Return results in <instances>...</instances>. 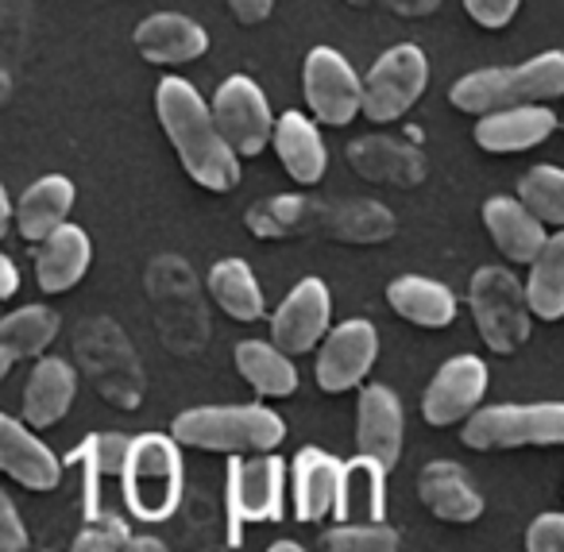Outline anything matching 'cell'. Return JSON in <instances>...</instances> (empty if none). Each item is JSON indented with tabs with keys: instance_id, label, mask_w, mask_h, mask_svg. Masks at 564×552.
<instances>
[{
	"instance_id": "1",
	"label": "cell",
	"mask_w": 564,
	"mask_h": 552,
	"mask_svg": "<svg viewBox=\"0 0 564 552\" xmlns=\"http://www.w3.org/2000/svg\"><path fill=\"white\" fill-rule=\"evenodd\" d=\"M155 109L163 120L166 140L174 143L186 174L202 190L213 194H228L240 182V155L232 151V143L225 140L217 117L205 105V97L197 94L189 82L182 78H163L155 89Z\"/></svg>"
},
{
	"instance_id": "2",
	"label": "cell",
	"mask_w": 564,
	"mask_h": 552,
	"mask_svg": "<svg viewBox=\"0 0 564 552\" xmlns=\"http://www.w3.org/2000/svg\"><path fill=\"white\" fill-rule=\"evenodd\" d=\"M564 97V51H545L518 66L471 71L448 89V101L471 117H487L499 109H522Z\"/></svg>"
},
{
	"instance_id": "3",
	"label": "cell",
	"mask_w": 564,
	"mask_h": 552,
	"mask_svg": "<svg viewBox=\"0 0 564 552\" xmlns=\"http://www.w3.org/2000/svg\"><path fill=\"white\" fill-rule=\"evenodd\" d=\"M171 436L186 448L259 456L274 452L286 436V421L259 402L248 405H194L182 410L171 425Z\"/></svg>"
},
{
	"instance_id": "4",
	"label": "cell",
	"mask_w": 564,
	"mask_h": 552,
	"mask_svg": "<svg viewBox=\"0 0 564 552\" xmlns=\"http://www.w3.org/2000/svg\"><path fill=\"white\" fill-rule=\"evenodd\" d=\"M128 510L143 521H163L182 502V456L178 441L163 433H143L128 441L124 459Z\"/></svg>"
},
{
	"instance_id": "5",
	"label": "cell",
	"mask_w": 564,
	"mask_h": 552,
	"mask_svg": "<svg viewBox=\"0 0 564 552\" xmlns=\"http://www.w3.org/2000/svg\"><path fill=\"white\" fill-rule=\"evenodd\" d=\"M464 444L479 452L495 448H549L564 444V402H530V405H487L476 410L460 429Z\"/></svg>"
},
{
	"instance_id": "6",
	"label": "cell",
	"mask_w": 564,
	"mask_h": 552,
	"mask_svg": "<svg viewBox=\"0 0 564 552\" xmlns=\"http://www.w3.org/2000/svg\"><path fill=\"white\" fill-rule=\"evenodd\" d=\"M471 317L479 325V336L487 348L507 356V351L522 348L530 336V297H525L522 282L507 271V267H479L471 279Z\"/></svg>"
},
{
	"instance_id": "7",
	"label": "cell",
	"mask_w": 564,
	"mask_h": 552,
	"mask_svg": "<svg viewBox=\"0 0 564 552\" xmlns=\"http://www.w3.org/2000/svg\"><path fill=\"white\" fill-rule=\"evenodd\" d=\"M430 86V58L414 43L383 51L364 82V117L376 125H391L402 112L417 105V97Z\"/></svg>"
},
{
	"instance_id": "8",
	"label": "cell",
	"mask_w": 564,
	"mask_h": 552,
	"mask_svg": "<svg viewBox=\"0 0 564 552\" xmlns=\"http://www.w3.org/2000/svg\"><path fill=\"white\" fill-rule=\"evenodd\" d=\"M302 86H306V101L322 125L345 128L364 112V82L352 71L340 51L314 47L302 66Z\"/></svg>"
},
{
	"instance_id": "9",
	"label": "cell",
	"mask_w": 564,
	"mask_h": 552,
	"mask_svg": "<svg viewBox=\"0 0 564 552\" xmlns=\"http://www.w3.org/2000/svg\"><path fill=\"white\" fill-rule=\"evenodd\" d=\"M286 495V464L279 452H259L228 464V518L232 537L240 521H279Z\"/></svg>"
},
{
	"instance_id": "10",
	"label": "cell",
	"mask_w": 564,
	"mask_h": 552,
	"mask_svg": "<svg viewBox=\"0 0 564 552\" xmlns=\"http://www.w3.org/2000/svg\"><path fill=\"white\" fill-rule=\"evenodd\" d=\"M213 117H217L225 140L240 159H251L274 140V117L267 105L263 89L243 74L220 82L217 97H213Z\"/></svg>"
},
{
	"instance_id": "11",
	"label": "cell",
	"mask_w": 564,
	"mask_h": 552,
	"mask_svg": "<svg viewBox=\"0 0 564 552\" xmlns=\"http://www.w3.org/2000/svg\"><path fill=\"white\" fill-rule=\"evenodd\" d=\"M379 356V333L371 321L352 317L340 321L337 328H329V336L322 340L317 351V387L329 394H345V390L360 387L368 379L371 364Z\"/></svg>"
},
{
	"instance_id": "12",
	"label": "cell",
	"mask_w": 564,
	"mask_h": 552,
	"mask_svg": "<svg viewBox=\"0 0 564 552\" xmlns=\"http://www.w3.org/2000/svg\"><path fill=\"white\" fill-rule=\"evenodd\" d=\"M329 313H333L329 286L322 279H302L291 294L282 297L279 310H274L271 344L286 351V356H302V351L317 348L329 336Z\"/></svg>"
},
{
	"instance_id": "13",
	"label": "cell",
	"mask_w": 564,
	"mask_h": 552,
	"mask_svg": "<svg viewBox=\"0 0 564 552\" xmlns=\"http://www.w3.org/2000/svg\"><path fill=\"white\" fill-rule=\"evenodd\" d=\"M487 394V364L479 356H453L425 387L422 418L430 425H456L479 410Z\"/></svg>"
},
{
	"instance_id": "14",
	"label": "cell",
	"mask_w": 564,
	"mask_h": 552,
	"mask_svg": "<svg viewBox=\"0 0 564 552\" xmlns=\"http://www.w3.org/2000/svg\"><path fill=\"white\" fill-rule=\"evenodd\" d=\"M356 448H360V456L379 459L383 467H394L402 456V402L383 382H371V387L360 390V402H356Z\"/></svg>"
},
{
	"instance_id": "15",
	"label": "cell",
	"mask_w": 564,
	"mask_h": 552,
	"mask_svg": "<svg viewBox=\"0 0 564 552\" xmlns=\"http://www.w3.org/2000/svg\"><path fill=\"white\" fill-rule=\"evenodd\" d=\"M0 472L24 483L28 490H51L63 475V464L24 421L0 413Z\"/></svg>"
},
{
	"instance_id": "16",
	"label": "cell",
	"mask_w": 564,
	"mask_h": 552,
	"mask_svg": "<svg viewBox=\"0 0 564 552\" xmlns=\"http://www.w3.org/2000/svg\"><path fill=\"white\" fill-rule=\"evenodd\" d=\"M135 47L148 63H194L209 51V32L182 12H155L135 28Z\"/></svg>"
},
{
	"instance_id": "17",
	"label": "cell",
	"mask_w": 564,
	"mask_h": 552,
	"mask_svg": "<svg viewBox=\"0 0 564 552\" xmlns=\"http://www.w3.org/2000/svg\"><path fill=\"white\" fill-rule=\"evenodd\" d=\"M556 128V117L545 105H522V109H499L476 120V143L491 155H514L545 143Z\"/></svg>"
},
{
	"instance_id": "18",
	"label": "cell",
	"mask_w": 564,
	"mask_h": 552,
	"mask_svg": "<svg viewBox=\"0 0 564 552\" xmlns=\"http://www.w3.org/2000/svg\"><path fill=\"white\" fill-rule=\"evenodd\" d=\"M89 263H94V243H89V232L66 220L58 232H51L40 248V259H35V279H40L43 294H66L74 290L82 279H86Z\"/></svg>"
},
{
	"instance_id": "19",
	"label": "cell",
	"mask_w": 564,
	"mask_h": 552,
	"mask_svg": "<svg viewBox=\"0 0 564 552\" xmlns=\"http://www.w3.org/2000/svg\"><path fill=\"white\" fill-rule=\"evenodd\" d=\"M340 526H368L387 513V467L371 456H356L340 472V490L333 502Z\"/></svg>"
},
{
	"instance_id": "20",
	"label": "cell",
	"mask_w": 564,
	"mask_h": 552,
	"mask_svg": "<svg viewBox=\"0 0 564 552\" xmlns=\"http://www.w3.org/2000/svg\"><path fill=\"white\" fill-rule=\"evenodd\" d=\"M417 495L422 502L437 513L441 521H456V526H468L484 513V495L476 490V483L468 479V472L448 459L422 467L417 475Z\"/></svg>"
},
{
	"instance_id": "21",
	"label": "cell",
	"mask_w": 564,
	"mask_h": 552,
	"mask_svg": "<svg viewBox=\"0 0 564 552\" xmlns=\"http://www.w3.org/2000/svg\"><path fill=\"white\" fill-rule=\"evenodd\" d=\"M274 151H279L286 174H291L294 182H302V186L322 182L325 166H329V151H325L322 132H317L314 120L299 109L282 112V117L274 120Z\"/></svg>"
},
{
	"instance_id": "22",
	"label": "cell",
	"mask_w": 564,
	"mask_h": 552,
	"mask_svg": "<svg viewBox=\"0 0 564 552\" xmlns=\"http://www.w3.org/2000/svg\"><path fill=\"white\" fill-rule=\"evenodd\" d=\"M484 225L510 263H533L549 240L545 225L518 197H491L484 205Z\"/></svg>"
},
{
	"instance_id": "23",
	"label": "cell",
	"mask_w": 564,
	"mask_h": 552,
	"mask_svg": "<svg viewBox=\"0 0 564 552\" xmlns=\"http://www.w3.org/2000/svg\"><path fill=\"white\" fill-rule=\"evenodd\" d=\"M74 390H78V375L66 359L58 356H43L40 364L32 367L24 387V413L28 425L47 429L55 421H63L74 405Z\"/></svg>"
},
{
	"instance_id": "24",
	"label": "cell",
	"mask_w": 564,
	"mask_h": 552,
	"mask_svg": "<svg viewBox=\"0 0 564 552\" xmlns=\"http://www.w3.org/2000/svg\"><path fill=\"white\" fill-rule=\"evenodd\" d=\"M340 464L337 456H329L325 448H302L294 456L291 479H294V510L302 521H322L325 513H333L340 490Z\"/></svg>"
},
{
	"instance_id": "25",
	"label": "cell",
	"mask_w": 564,
	"mask_h": 552,
	"mask_svg": "<svg viewBox=\"0 0 564 552\" xmlns=\"http://www.w3.org/2000/svg\"><path fill=\"white\" fill-rule=\"evenodd\" d=\"M74 209V182L66 174H43L40 182L24 190L17 205V228L24 240L43 243L51 232L66 225Z\"/></svg>"
},
{
	"instance_id": "26",
	"label": "cell",
	"mask_w": 564,
	"mask_h": 552,
	"mask_svg": "<svg viewBox=\"0 0 564 552\" xmlns=\"http://www.w3.org/2000/svg\"><path fill=\"white\" fill-rule=\"evenodd\" d=\"M387 302L399 317L422 328H445L456 321V297L445 282L422 279V274H402L387 286Z\"/></svg>"
},
{
	"instance_id": "27",
	"label": "cell",
	"mask_w": 564,
	"mask_h": 552,
	"mask_svg": "<svg viewBox=\"0 0 564 552\" xmlns=\"http://www.w3.org/2000/svg\"><path fill=\"white\" fill-rule=\"evenodd\" d=\"M236 371L251 382L263 398H286L299 390V367L271 340H240L236 344Z\"/></svg>"
},
{
	"instance_id": "28",
	"label": "cell",
	"mask_w": 564,
	"mask_h": 552,
	"mask_svg": "<svg viewBox=\"0 0 564 552\" xmlns=\"http://www.w3.org/2000/svg\"><path fill=\"white\" fill-rule=\"evenodd\" d=\"M525 297H530V313L538 321L564 317V228H556V236H549L541 256L530 263Z\"/></svg>"
},
{
	"instance_id": "29",
	"label": "cell",
	"mask_w": 564,
	"mask_h": 552,
	"mask_svg": "<svg viewBox=\"0 0 564 552\" xmlns=\"http://www.w3.org/2000/svg\"><path fill=\"white\" fill-rule=\"evenodd\" d=\"M209 294L232 321L263 317V290L243 259H220L209 271Z\"/></svg>"
},
{
	"instance_id": "30",
	"label": "cell",
	"mask_w": 564,
	"mask_h": 552,
	"mask_svg": "<svg viewBox=\"0 0 564 552\" xmlns=\"http://www.w3.org/2000/svg\"><path fill=\"white\" fill-rule=\"evenodd\" d=\"M58 336V313L51 305H24L0 321V340L9 344L20 359L43 356Z\"/></svg>"
},
{
	"instance_id": "31",
	"label": "cell",
	"mask_w": 564,
	"mask_h": 552,
	"mask_svg": "<svg viewBox=\"0 0 564 552\" xmlns=\"http://www.w3.org/2000/svg\"><path fill=\"white\" fill-rule=\"evenodd\" d=\"M518 202L541 220V225L564 228V171L561 166H533L518 182Z\"/></svg>"
},
{
	"instance_id": "32",
	"label": "cell",
	"mask_w": 564,
	"mask_h": 552,
	"mask_svg": "<svg viewBox=\"0 0 564 552\" xmlns=\"http://www.w3.org/2000/svg\"><path fill=\"white\" fill-rule=\"evenodd\" d=\"M82 472H86V498H89V518L97 513V483L105 475H124V459H128V441L117 433H94L86 444L78 448Z\"/></svg>"
},
{
	"instance_id": "33",
	"label": "cell",
	"mask_w": 564,
	"mask_h": 552,
	"mask_svg": "<svg viewBox=\"0 0 564 552\" xmlns=\"http://www.w3.org/2000/svg\"><path fill=\"white\" fill-rule=\"evenodd\" d=\"M322 552H399V529H391L387 521L325 529Z\"/></svg>"
},
{
	"instance_id": "34",
	"label": "cell",
	"mask_w": 564,
	"mask_h": 552,
	"mask_svg": "<svg viewBox=\"0 0 564 552\" xmlns=\"http://www.w3.org/2000/svg\"><path fill=\"white\" fill-rule=\"evenodd\" d=\"M128 541H132V529L128 521H120V513H94L66 552H120Z\"/></svg>"
},
{
	"instance_id": "35",
	"label": "cell",
	"mask_w": 564,
	"mask_h": 552,
	"mask_svg": "<svg viewBox=\"0 0 564 552\" xmlns=\"http://www.w3.org/2000/svg\"><path fill=\"white\" fill-rule=\"evenodd\" d=\"M525 552H564V513H538L525 529Z\"/></svg>"
},
{
	"instance_id": "36",
	"label": "cell",
	"mask_w": 564,
	"mask_h": 552,
	"mask_svg": "<svg viewBox=\"0 0 564 552\" xmlns=\"http://www.w3.org/2000/svg\"><path fill=\"white\" fill-rule=\"evenodd\" d=\"M0 552H28V526L4 487H0Z\"/></svg>"
},
{
	"instance_id": "37",
	"label": "cell",
	"mask_w": 564,
	"mask_h": 552,
	"mask_svg": "<svg viewBox=\"0 0 564 552\" xmlns=\"http://www.w3.org/2000/svg\"><path fill=\"white\" fill-rule=\"evenodd\" d=\"M518 4H522V0H464L468 17L476 20L479 28H491V32H499V28H507L510 20H514Z\"/></svg>"
},
{
	"instance_id": "38",
	"label": "cell",
	"mask_w": 564,
	"mask_h": 552,
	"mask_svg": "<svg viewBox=\"0 0 564 552\" xmlns=\"http://www.w3.org/2000/svg\"><path fill=\"white\" fill-rule=\"evenodd\" d=\"M228 9H232V17L240 24H263L271 17L274 0H228Z\"/></svg>"
},
{
	"instance_id": "39",
	"label": "cell",
	"mask_w": 564,
	"mask_h": 552,
	"mask_svg": "<svg viewBox=\"0 0 564 552\" xmlns=\"http://www.w3.org/2000/svg\"><path fill=\"white\" fill-rule=\"evenodd\" d=\"M17 290H20V271H17V263L0 251V302H9Z\"/></svg>"
},
{
	"instance_id": "40",
	"label": "cell",
	"mask_w": 564,
	"mask_h": 552,
	"mask_svg": "<svg viewBox=\"0 0 564 552\" xmlns=\"http://www.w3.org/2000/svg\"><path fill=\"white\" fill-rule=\"evenodd\" d=\"M120 552H166V544L159 541V537L148 533V537H132V541H128Z\"/></svg>"
},
{
	"instance_id": "41",
	"label": "cell",
	"mask_w": 564,
	"mask_h": 552,
	"mask_svg": "<svg viewBox=\"0 0 564 552\" xmlns=\"http://www.w3.org/2000/svg\"><path fill=\"white\" fill-rule=\"evenodd\" d=\"M12 217H17V209H12L9 190H4V182H0V236H4L12 228Z\"/></svg>"
},
{
	"instance_id": "42",
	"label": "cell",
	"mask_w": 564,
	"mask_h": 552,
	"mask_svg": "<svg viewBox=\"0 0 564 552\" xmlns=\"http://www.w3.org/2000/svg\"><path fill=\"white\" fill-rule=\"evenodd\" d=\"M17 351H12L9 348V344H4V340H0V379H9V371H12V367H17Z\"/></svg>"
},
{
	"instance_id": "43",
	"label": "cell",
	"mask_w": 564,
	"mask_h": 552,
	"mask_svg": "<svg viewBox=\"0 0 564 552\" xmlns=\"http://www.w3.org/2000/svg\"><path fill=\"white\" fill-rule=\"evenodd\" d=\"M267 552H306V549H302L299 541H274V544H271V549H267Z\"/></svg>"
},
{
	"instance_id": "44",
	"label": "cell",
	"mask_w": 564,
	"mask_h": 552,
	"mask_svg": "<svg viewBox=\"0 0 564 552\" xmlns=\"http://www.w3.org/2000/svg\"><path fill=\"white\" fill-rule=\"evenodd\" d=\"M561 125H564V120H561Z\"/></svg>"
}]
</instances>
